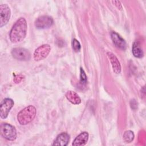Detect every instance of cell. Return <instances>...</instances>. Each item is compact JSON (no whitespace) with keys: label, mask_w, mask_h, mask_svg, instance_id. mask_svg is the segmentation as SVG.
Instances as JSON below:
<instances>
[{"label":"cell","mask_w":146,"mask_h":146,"mask_svg":"<svg viewBox=\"0 0 146 146\" xmlns=\"http://www.w3.org/2000/svg\"><path fill=\"white\" fill-rule=\"evenodd\" d=\"M27 25L24 18L18 19L13 26L9 35L10 40L13 43H18L22 41L27 33Z\"/></svg>","instance_id":"obj_1"},{"label":"cell","mask_w":146,"mask_h":146,"mask_svg":"<svg viewBox=\"0 0 146 146\" xmlns=\"http://www.w3.org/2000/svg\"><path fill=\"white\" fill-rule=\"evenodd\" d=\"M36 110L33 106H29L22 110L17 115V120L21 125H27L35 117Z\"/></svg>","instance_id":"obj_2"},{"label":"cell","mask_w":146,"mask_h":146,"mask_svg":"<svg viewBox=\"0 0 146 146\" xmlns=\"http://www.w3.org/2000/svg\"><path fill=\"white\" fill-rule=\"evenodd\" d=\"M0 131L1 135L6 140L14 141L17 136L15 128L7 123H2L1 124Z\"/></svg>","instance_id":"obj_3"},{"label":"cell","mask_w":146,"mask_h":146,"mask_svg":"<svg viewBox=\"0 0 146 146\" xmlns=\"http://www.w3.org/2000/svg\"><path fill=\"white\" fill-rule=\"evenodd\" d=\"M11 53L14 58L19 60L27 61L31 58L30 52L27 49L22 47L14 48Z\"/></svg>","instance_id":"obj_4"},{"label":"cell","mask_w":146,"mask_h":146,"mask_svg":"<svg viewBox=\"0 0 146 146\" xmlns=\"http://www.w3.org/2000/svg\"><path fill=\"white\" fill-rule=\"evenodd\" d=\"M51 51V46L48 44H43L38 47L34 52V59L35 61H39L45 59Z\"/></svg>","instance_id":"obj_5"},{"label":"cell","mask_w":146,"mask_h":146,"mask_svg":"<svg viewBox=\"0 0 146 146\" xmlns=\"http://www.w3.org/2000/svg\"><path fill=\"white\" fill-rule=\"evenodd\" d=\"M14 104V101L11 99L5 98L2 100L0 107V117L1 119H5L7 117Z\"/></svg>","instance_id":"obj_6"},{"label":"cell","mask_w":146,"mask_h":146,"mask_svg":"<svg viewBox=\"0 0 146 146\" xmlns=\"http://www.w3.org/2000/svg\"><path fill=\"white\" fill-rule=\"evenodd\" d=\"M53 22V19L50 16L42 15L36 19L35 26L37 29H45L50 27L52 25Z\"/></svg>","instance_id":"obj_7"},{"label":"cell","mask_w":146,"mask_h":146,"mask_svg":"<svg viewBox=\"0 0 146 146\" xmlns=\"http://www.w3.org/2000/svg\"><path fill=\"white\" fill-rule=\"evenodd\" d=\"M10 9L7 4H1L0 5V27H2L6 25L10 18Z\"/></svg>","instance_id":"obj_8"},{"label":"cell","mask_w":146,"mask_h":146,"mask_svg":"<svg viewBox=\"0 0 146 146\" xmlns=\"http://www.w3.org/2000/svg\"><path fill=\"white\" fill-rule=\"evenodd\" d=\"M111 38L113 44L118 48L125 50L127 48V43L124 39L115 31L111 33Z\"/></svg>","instance_id":"obj_9"},{"label":"cell","mask_w":146,"mask_h":146,"mask_svg":"<svg viewBox=\"0 0 146 146\" xmlns=\"http://www.w3.org/2000/svg\"><path fill=\"white\" fill-rule=\"evenodd\" d=\"M107 54L110 60L113 72L117 74H120L121 72V67L120 63L117 57L111 52H108Z\"/></svg>","instance_id":"obj_10"},{"label":"cell","mask_w":146,"mask_h":146,"mask_svg":"<svg viewBox=\"0 0 146 146\" xmlns=\"http://www.w3.org/2000/svg\"><path fill=\"white\" fill-rule=\"evenodd\" d=\"M70 141V136L66 132H63L58 135L54 141L53 145H62L65 146L68 144Z\"/></svg>","instance_id":"obj_11"},{"label":"cell","mask_w":146,"mask_h":146,"mask_svg":"<svg viewBox=\"0 0 146 146\" xmlns=\"http://www.w3.org/2000/svg\"><path fill=\"white\" fill-rule=\"evenodd\" d=\"M88 139V133L87 132H83L76 137L72 142V145L83 146L86 144Z\"/></svg>","instance_id":"obj_12"},{"label":"cell","mask_w":146,"mask_h":146,"mask_svg":"<svg viewBox=\"0 0 146 146\" xmlns=\"http://www.w3.org/2000/svg\"><path fill=\"white\" fill-rule=\"evenodd\" d=\"M67 99L74 104H79L81 103V99L79 96L75 92L72 91H68L66 94Z\"/></svg>","instance_id":"obj_13"},{"label":"cell","mask_w":146,"mask_h":146,"mask_svg":"<svg viewBox=\"0 0 146 146\" xmlns=\"http://www.w3.org/2000/svg\"><path fill=\"white\" fill-rule=\"evenodd\" d=\"M132 50L133 55L135 57L140 58L143 56L144 54H143V50L141 47V46H140V43L138 42H135L133 43Z\"/></svg>","instance_id":"obj_14"},{"label":"cell","mask_w":146,"mask_h":146,"mask_svg":"<svg viewBox=\"0 0 146 146\" xmlns=\"http://www.w3.org/2000/svg\"><path fill=\"white\" fill-rule=\"evenodd\" d=\"M134 139V134L132 131L128 130L124 132L123 135V139L125 143H131Z\"/></svg>","instance_id":"obj_15"},{"label":"cell","mask_w":146,"mask_h":146,"mask_svg":"<svg viewBox=\"0 0 146 146\" xmlns=\"http://www.w3.org/2000/svg\"><path fill=\"white\" fill-rule=\"evenodd\" d=\"M72 46L73 50L75 52H79L80 50V48H81L80 44L79 42L76 39H74L72 40Z\"/></svg>","instance_id":"obj_16"},{"label":"cell","mask_w":146,"mask_h":146,"mask_svg":"<svg viewBox=\"0 0 146 146\" xmlns=\"http://www.w3.org/2000/svg\"><path fill=\"white\" fill-rule=\"evenodd\" d=\"M87 82V76L83 69L80 68V83L82 84H85Z\"/></svg>","instance_id":"obj_17"},{"label":"cell","mask_w":146,"mask_h":146,"mask_svg":"<svg viewBox=\"0 0 146 146\" xmlns=\"http://www.w3.org/2000/svg\"><path fill=\"white\" fill-rule=\"evenodd\" d=\"M23 75H17L14 77V81L15 83H19L23 79Z\"/></svg>","instance_id":"obj_18"},{"label":"cell","mask_w":146,"mask_h":146,"mask_svg":"<svg viewBox=\"0 0 146 146\" xmlns=\"http://www.w3.org/2000/svg\"><path fill=\"white\" fill-rule=\"evenodd\" d=\"M112 2L115 4V5L119 9H120V10L121 9L122 7H121V5L120 1H112Z\"/></svg>","instance_id":"obj_19"}]
</instances>
